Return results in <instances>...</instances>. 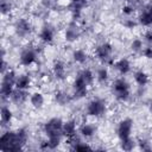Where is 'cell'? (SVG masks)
Wrapping results in <instances>:
<instances>
[{"mask_svg": "<svg viewBox=\"0 0 152 152\" xmlns=\"http://www.w3.org/2000/svg\"><path fill=\"white\" fill-rule=\"evenodd\" d=\"M0 116H1V122H2V124H8V122H11V120H12V118H13V114H12V110L10 109V107L2 106V107H1V110H0Z\"/></svg>", "mask_w": 152, "mask_h": 152, "instance_id": "d4e9b609", "label": "cell"}, {"mask_svg": "<svg viewBox=\"0 0 152 152\" xmlns=\"http://www.w3.org/2000/svg\"><path fill=\"white\" fill-rule=\"evenodd\" d=\"M14 30L19 37H26L31 32V24L25 18H19L14 24Z\"/></svg>", "mask_w": 152, "mask_h": 152, "instance_id": "30bf717a", "label": "cell"}, {"mask_svg": "<svg viewBox=\"0 0 152 152\" xmlns=\"http://www.w3.org/2000/svg\"><path fill=\"white\" fill-rule=\"evenodd\" d=\"M53 37H55V30L51 25H45L42 27V30L39 32V39L43 43L50 44L53 40Z\"/></svg>", "mask_w": 152, "mask_h": 152, "instance_id": "4fadbf2b", "label": "cell"}, {"mask_svg": "<svg viewBox=\"0 0 152 152\" xmlns=\"http://www.w3.org/2000/svg\"><path fill=\"white\" fill-rule=\"evenodd\" d=\"M31 86V77L28 75H19L17 77L15 81V88L18 89H23V90H27Z\"/></svg>", "mask_w": 152, "mask_h": 152, "instance_id": "d6986e66", "label": "cell"}, {"mask_svg": "<svg viewBox=\"0 0 152 152\" xmlns=\"http://www.w3.org/2000/svg\"><path fill=\"white\" fill-rule=\"evenodd\" d=\"M112 91L118 101L125 102L131 96V86L125 77H118L112 83Z\"/></svg>", "mask_w": 152, "mask_h": 152, "instance_id": "7a4b0ae2", "label": "cell"}, {"mask_svg": "<svg viewBox=\"0 0 152 152\" xmlns=\"http://www.w3.org/2000/svg\"><path fill=\"white\" fill-rule=\"evenodd\" d=\"M11 11H12V4L10 2V0H1V13L7 14Z\"/></svg>", "mask_w": 152, "mask_h": 152, "instance_id": "4dcf8cb0", "label": "cell"}, {"mask_svg": "<svg viewBox=\"0 0 152 152\" xmlns=\"http://www.w3.org/2000/svg\"><path fill=\"white\" fill-rule=\"evenodd\" d=\"M14 103H23L26 99H27V93L26 90H23V89H18L15 88L10 97Z\"/></svg>", "mask_w": 152, "mask_h": 152, "instance_id": "ffe728a7", "label": "cell"}, {"mask_svg": "<svg viewBox=\"0 0 152 152\" xmlns=\"http://www.w3.org/2000/svg\"><path fill=\"white\" fill-rule=\"evenodd\" d=\"M81 36V30L80 27L75 24V23H71L66 28H65V40L69 42V43H72L75 40H77Z\"/></svg>", "mask_w": 152, "mask_h": 152, "instance_id": "7c38bea8", "label": "cell"}, {"mask_svg": "<svg viewBox=\"0 0 152 152\" xmlns=\"http://www.w3.org/2000/svg\"><path fill=\"white\" fill-rule=\"evenodd\" d=\"M52 72H53V76L57 80H64L65 75H66L65 64L62 61H56L53 63V65H52Z\"/></svg>", "mask_w": 152, "mask_h": 152, "instance_id": "2e32d148", "label": "cell"}, {"mask_svg": "<svg viewBox=\"0 0 152 152\" xmlns=\"http://www.w3.org/2000/svg\"><path fill=\"white\" fill-rule=\"evenodd\" d=\"M150 110H151V113H152V103H151V106H150Z\"/></svg>", "mask_w": 152, "mask_h": 152, "instance_id": "f35d334b", "label": "cell"}, {"mask_svg": "<svg viewBox=\"0 0 152 152\" xmlns=\"http://www.w3.org/2000/svg\"><path fill=\"white\" fill-rule=\"evenodd\" d=\"M63 135L68 139V138H72L74 135H76V132H77V124L75 120H68V121H64L63 124Z\"/></svg>", "mask_w": 152, "mask_h": 152, "instance_id": "9a60e30c", "label": "cell"}, {"mask_svg": "<svg viewBox=\"0 0 152 152\" xmlns=\"http://www.w3.org/2000/svg\"><path fill=\"white\" fill-rule=\"evenodd\" d=\"M96 58L104 64H113V46L110 43H102L95 48Z\"/></svg>", "mask_w": 152, "mask_h": 152, "instance_id": "5b68a950", "label": "cell"}, {"mask_svg": "<svg viewBox=\"0 0 152 152\" xmlns=\"http://www.w3.org/2000/svg\"><path fill=\"white\" fill-rule=\"evenodd\" d=\"M17 75L13 70L8 69L5 74H2V81H1V88H0V94L1 97L10 99L14 88H15V81H17Z\"/></svg>", "mask_w": 152, "mask_h": 152, "instance_id": "3957f363", "label": "cell"}, {"mask_svg": "<svg viewBox=\"0 0 152 152\" xmlns=\"http://www.w3.org/2000/svg\"><path fill=\"white\" fill-rule=\"evenodd\" d=\"M107 110L106 102L101 99H93L88 102L86 107V114L91 118H101Z\"/></svg>", "mask_w": 152, "mask_h": 152, "instance_id": "277c9868", "label": "cell"}, {"mask_svg": "<svg viewBox=\"0 0 152 152\" xmlns=\"http://www.w3.org/2000/svg\"><path fill=\"white\" fill-rule=\"evenodd\" d=\"M120 145H121V148L124 151H132L135 146V141L129 137V138H126V139H122L120 140Z\"/></svg>", "mask_w": 152, "mask_h": 152, "instance_id": "83f0119b", "label": "cell"}, {"mask_svg": "<svg viewBox=\"0 0 152 152\" xmlns=\"http://www.w3.org/2000/svg\"><path fill=\"white\" fill-rule=\"evenodd\" d=\"M133 77H134L135 83H137L138 86H140V87H145V86L148 83V75H147L145 71H142V70L135 71L134 75H133Z\"/></svg>", "mask_w": 152, "mask_h": 152, "instance_id": "44dd1931", "label": "cell"}, {"mask_svg": "<svg viewBox=\"0 0 152 152\" xmlns=\"http://www.w3.org/2000/svg\"><path fill=\"white\" fill-rule=\"evenodd\" d=\"M142 55H144V57H146V58H148V59H152V48H151V46L144 48Z\"/></svg>", "mask_w": 152, "mask_h": 152, "instance_id": "836d02e7", "label": "cell"}, {"mask_svg": "<svg viewBox=\"0 0 152 152\" xmlns=\"http://www.w3.org/2000/svg\"><path fill=\"white\" fill-rule=\"evenodd\" d=\"M131 50L133 52H142L144 50V43L141 39L139 38H135L131 42Z\"/></svg>", "mask_w": 152, "mask_h": 152, "instance_id": "f1b7e54d", "label": "cell"}, {"mask_svg": "<svg viewBox=\"0 0 152 152\" xmlns=\"http://www.w3.org/2000/svg\"><path fill=\"white\" fill-rule=\"evenodd\" d=\"M37 59V51L33 48H25L19 56V63L23 66L32 65Z\"/></svg>", "mask_w": 152, "mask_h": 152, "instance_id": "9c48e42d", "label": "cell"}, {"mask_svg": "<svg viewBox=\"0 0 152 152\" xmlns=\"http://www.w3.org/2000/svg\"><path fill=\"white\" fill-rule=\"evenodd\" d=\"M138 21L141 26H152V5H147L142 8V11L139 14Z\"/></svg>", "mask_w": 152, "mask_h": 152, "instance_id": "8fae6325", "label": "cell"}, {"mask_svg": "<svg viewBox=\"0 0 152 152\" xmlns=\"http://www.w3.org/2000/svg\"><path fill=\"white\" fill-rule=\"evenodd\" d=\"M95 78L97 80L99 83H107V81L109 80V72H108V69L106 66H101L97 69L96 71V76Z\"/></svg>", "mask_w": 152, "mask_h": 152, "instance_id": "603a6c76", "label": "cell"}, {"mask_svg": "<svg viewBox=\"0 0 152 152\" xmlns=\"http://www.w3.org/2000/svg\"><path fill=\"white\" fill-rule=\"evenodd\" d=\"M113 65L121 76H125L131 71V63L127 58H120L116 62H114Z\"/></svg>", "mask_w": 152, "mask_h": 152, "instance_id": "5bb4252c", "label": "cell"}, {"mask_svg": "<svg viewBox=\"0 0 152 152\" xmlns=\"http://www.w3.org/2000/svg\"><path fill=\"white\" fill-rule=\"evenodd\" d=\"M71 1V5H72V12L74 14L78 15L80 12H81V8L86 5L87 0H70Z\"/></svg>", "mask_w": 152, "mask_h": 152, "instance_id": "f546056e", "label": "cell"}, {"mask_svg": "<svg viewBox=\"0 0 152 152\" xmlns=\"http://www.w3.org/2000/svg\"><path fill=\"white\" fill-rule=\"evenodd\" d=\"M63 124L64 121L61 118H51L44 124V133L46 134V137L63 135Z\"/></svg>", "mask_w": 152, "mask_h": 152, "instance_id": "8992f818", "label": "cell"}, {"mask_svg": "<svg viewBox=\"0 0 152 152\" xmlns=\"http://www.w3.org/2000/svg\"><path fill=\"white\" fill-rule=\"evenodd\" d=\"M28 134L25 128H19L17 131H7L0 137V150L2 151H21L27 142Z\"/></svg>", "mask_w": 152, "mask_h": 152, "instance_id": "6da1fadb", "label": "cell"}, {"mask_svg": "<svg viewBox=\"0 0 152 152\" xmlns=\"http://www.w3.org/2000/svg\"><path fill=\"white\" fill-rule=\"evenodd\" d=\"M81 76H82V78L87 82V84L90 87L93 83H94V81H95V75L93 74V71L90 70V69H82L80 72H78Z\"/></svg>", "mask_w": 152, "mask_h": 152, "instance_id": "cb8c5ba5", "label": "cell"}, {"mask_svg": "<svg viewBox=\"0 0 152 152\" xmlns=\"http://www.w3.org/2000/svg\"><path fill=\"white\" fill-rule=\"evenodd\" d=\"M42 2H43V5L45 7H51L52 4L55 2V0H42Z\"/></svg>", "mask_w": 152, "mask_h": 152, "instance_id": "74e56055", "label": "cell"}, {"mask_svg": "<svg viewBox=\"0 0 152 152\" xmlns=\"http://www.w3.org/2000/svg\"><path fill=\"white\" fill-rule=\"evenodd\" d=\"M55 100L59 106H64L70 101V96L64 91H57L55 94Z\"/></svg>", "mask_w": 152, "mask_h": 152, "instance_id": "4316f807", "label": "cell"}, {"mask_svg": "<svg viewBox=\"0 0 152 152\" xmlns=\"http://www.w3.org/2000/svg\"><path fill=\"white\" fill-rule=\"evenodd\" d=\"M144 38H145V40H146V42L152 43V30L146 31V32H145V34H144Z\"/></svg>", "mask_w": 152, "mask_h": 152, "instance_id": "d590c367", "label": "cell"}, {"mask_svg": "<svg viewBox=\"0 0 152 152\" xmlns=\"http://www.w3.org/2000/svg\"><path fill=\"white\" fill-rule=\"evenodd\" d=\"M72 150H75V151H87V150H91V147H90L87 142H81V141H78L77 144H75V145L72 146Z\"/></svg>", "mask_w": 152, "mask_h": 152, "instance_id": "d6a6232c", "label": "cell"}, {"mask_svg": "<svg viewBox=\"0 0 152 152\" xmlns=\"http://www.w3.org/2000/svg\"><path fill=\"white\" fill-rule=\"evenodd\" d=\"M88 88L89 86L87 84V82L82 78V76L80 74H77V76L75 77L74 82H72V89H74V96L76 99H82L86 97L88 94Z\"/></svg>", "mask_w": 152, "mask_h": 152, "instance_id": "52a82bcc", "label": "cell"}, {"mask_svg": "<svg viewBox=\"0 0 152 152\" xmlns=\"http://www.w3.org/2000/svg\"><path fill=\"white\" fill-rule=\"evenodd\" d=\"M44 102H45V99H44V95L39 91H34L31 94L30 96V103L33 108L36 109H40L43 106H44Z\"/></svg>", "mask_w": 152, "mask_h": 152, "instance_id": "e0dca14e", "label": "cell"}, {"mask_svg": "<svg viewBox=\"0 0 152 152\" xmlns=\"http://www.w3.org/2000/svg\"><path fill=\"white\" fill-rule=\"evenodd\" d=\"M62 138L63 135H52V137H48L46 141H48V148H57L59 146V144L62 142Z\"/></svg>", "mask_w": 152, "mask_h": 152, "instance_id": "484cf974", "label": "cell"}, {"mask_svg": "<svg viewBox=\"0 0 152 152\" xmlns=\"http://www.w3.org/2000/svg\"><path fill=\"white\" fill-rule=\"evenodd\" d=\"M132 129H133V120L129 118H125L122 119L116 127V134L119 137L120 140L129 138L132 134Z\"/></svg>", "mask_w": 152, "mask_h": 152, "instance_id": "ba28073f", "label": "cell"}, {"mask_svg": "<svg viewBox=\"0 0 152 152\" xmlns=\"http://www.w3.org/2000/svg\"><path fill=\"white\" fill-rule=\"evenodd\" d=\"M139 144H140V147H141L142 150H145V151L151 150V147L148 146V142H147V141H145V140H144V141H142V140H140V142H139Z\"/></svg>", "mask_w": 152, "mask_h": 152, "instance_id": "8d00e7d4", "label": "cell"}, {"mask_svg": "<svg viewBox=\"0 0 152 152\" xmlns=\"http://www.w3.org/2000/svg\"><path fill=\"white\" fill-rule=\"evenodd\" d=\"M124 25H125V27H127V28H133V27H135L137 23H134L132 19H126V21L124 23Z\"/></svg>", "mask_w": 152, "mask_h": 152, "instance_id": "e575fe53", "label": "cell"}, {"mask_svg": "<svg viewBox=\"0 0 152 152\" xmlns=\"http://www.w3.org/2000/svg\"><path fill=\"white\" fill-rule=\"evenodd\" d=\"M121 12H122L124 15H126V17H131V15L134 13V7H133L131 4H126V5L122 6Z\"/></svg>", "mask_w": 152, "mask_h": 152, "instance_id": "1f68e13d", "label": "cell"}, {"mask_svg": "<svg viewBox=\"0 0 152 152\" xmlns=\"http://www.w3.org/2000/svg\"><path fill=\"white\" fill-rule=\"evenodd\" d=\"M96 132V126L90 122H84L80 127V133L84 138H91Z\"/></svg>", "mask_w": 152, "mask_h": 152, "instance_id": "ac0fdd59", "label": "cell"}, {"mask_svg": "<svg viewBox=\"0 0 152 152\" xmlns=\"http://www.w3.org/2000/svg\"><path fill=\"white\" fill-rule=\"evenodd\" d=\"M72 59L78 64H84L88 61V55L83 49H76L72 52Z\"/></svg>", "mask_w": 152, "mask_h": 152, "instance_id": "7402d4cb", "label": "cell"}]
</instances>
